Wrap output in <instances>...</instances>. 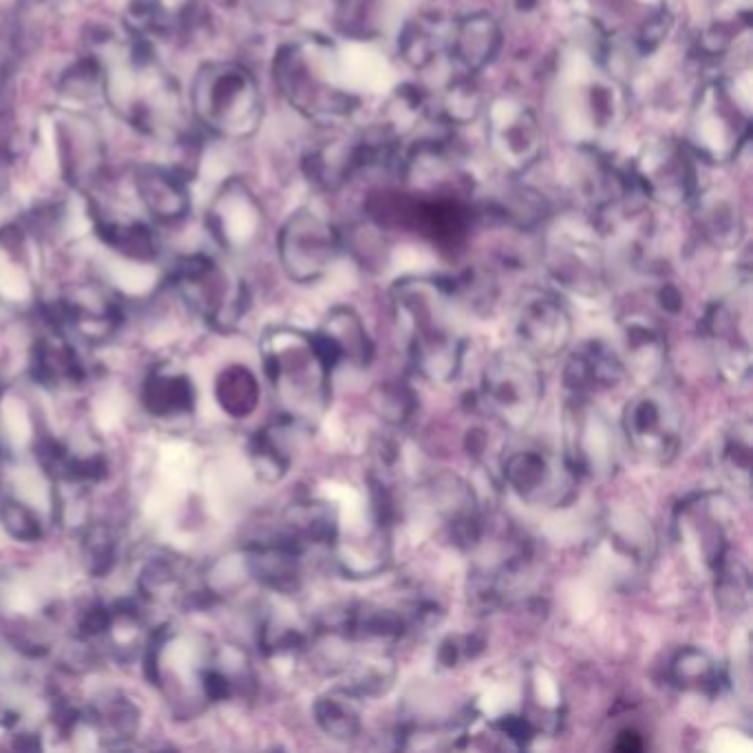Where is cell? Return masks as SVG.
Here are the masks:
<instances>
[{
	"mask_svg": "<svg viewBox=\"0 0 753 753\" xmlns=\"http://www.w3.org/2000/svg\"><path fill=\"white\" fill-rule=\"evenodd\" d=\"M392 299L416 369L432 383H452L466 351V338L453 325L452 286L412 277L394 286Z\"/></svg>",
	"mask_w": 753,
	"mask_h": 753,
	"instance_id": "1",
	"label": "cell"
},
{
	"mask_svg": "<svg viewBox=\"0 0 753 753\" xmlns=\"http://www.w3.org/2000/svg\"><path fill=\"white\" fill-rule=\"evenodd\" d=\"M102 71V91L118 116L147 136L177 133L181 122L179 91L147 40H138L127 56H111Z\"/></svg>",
	"mask_w": 753,
	"mask_h": 753,
	"instance_id": "2",
	"label": "cell"
},
{
	"mask_svg": "<svg viewBox=\"0 0 753 753\" xmlns=\"http://www.w3.org/2000/svg\"><path fill=\"white\" fill-rule=\"evenodd\" d=\"M273 73L288 105L318 125L338 122L358 105L338 85V62L331 42L318 36L284 44L275 58Z\"/></svg>",
	"mask_w": 753,
	"mask_h": 753,
	"instance_id": "3",
	"label": "cell"
},
{
	"mask_svg": "<svg viewBox=\"0 0 753 753\" xmlns=\"http://www.w3.org/2000/svg\"><path fill=\"white\" fill-rule=\"evenodd\" d=\"M266 376L290 418L309 420L329 400L331 367L323 358L316 336L295 327H275L264 336Z\"/></svg>",
	"mask_w": 753,
	"mask_h": 753,
	"instance_id": "4",
	"label": "cell"
},
{
	"mask_svg": "<svg viewBox=\"0 0 753 753\" xmlns=\"http://www.w3.org/2000/svg\"><path fill=\"white\" fill-rule=\"evenodd\" d=\"M192 109L204 129L219 138H250L264 116L255 76L237 62H208L192 82Z\"/></svg>",
	"mask_w": 753,
	"mask_h": 753,
	"instance_id": "5",
	"label": "cell"
},
{
	"mask_svg": "<svg viewBox=\"0 0 753 753\" xmlns=\"http://www.w3.org/2000/svg\"><path fill=\"white\" fill-rule=\"evenodd\" d=\"M482 403L491 416L511 429H526L544 398V376L537 358L519 349L497 351L482 374Z\"/></svg>",
	"mask_w": 753,
	"mask_h": 753,
	"instance_id": "6",
	"label": "cell"
},
{
	"mask_svg": "<svg viewBox=\"0 0 753 753\" xmlns=\"http://www.w3.org/2000/svg\"><path fill=\"white\" fill-rule=\"evenodd\" d=\"M172 284L181 299L215 329H232L246 314L244 281L210 255L181 257L172 270Z\"/></svg>",
	"mask_w": 753,
	"mask_h": 753,
	"instance_id": "7",
	"label": "cell"
},
{
	"mask_svg": "<svg viewBox=\"0 0 753 753\" xmlns=\"http://www.w3.org/2000/svg\"><path fill=\"white\" fill-rule=\"evenodd\" d=\"M683 409L678 398L652 383L623 412V432L630 447L654 464H670L683 443Z\"/></svg>",
	"mask_w": 753,
	"mask_h": 753,
	"instance_id": "8",
	"label": "cell"
},
{
	"mask_svg": "<svg viewBox=\"0 0 753 753\" xmlns=\"http://www.w3.org/2000/svg\"><path fill=\"white\" fill-rule=\"evenodd\" d=\"M340 235L318 212L297 210L279 232V259L286 275L297 284L320 279L340 252Z\"/></svg>",
	"mask_w": 753,
	"mask_h": 753,
	"instance_id": "9",
	"label": "cell"
},
{
	"mask_svg": "<svg viewBox=\"0 0 753 753\" xmlns=\"http://www.w3.org/2000/svg\"><path fill=\"white\" fill-rule=\"evenodd\" d=\"M750 116L730 87L710 85L692 118V147L712 161H730L747 142Z\"/></svg>",
	"mask_w": 753,
	"mask_h": 753,
	"instance_id": "10",
	"label": "cell"
},
{
	"mask_svg": "<svg viewBox=\"0 0 753 753\" xmlns=\"http://www.w3.org/2000/svg\"><path fill=\"white\" fill-rule=\"evenodd\" d=\"M488 145L513 172H526L537 164L544 136L535 113L513 98H499L488 107Z\"/></svg>",
	"mask_w": 753,
	"mask_h": 753,
	"instance_id": "11",
	"label": "cell"
},
{
	"mask_svg": "<svg viewBox=\"0 0 753 753\" xmlns=\"http://www.w3.org/2000/svg\"><path fill=\"white\" fill-rule=\"evenodd\" d=\"M515 336L533 358H553L568 347L573 320L559 297L546 290H528L515 309Z\"/></svg>",
	"mask_w": 753,
	"mask_h": 753,
	"instance_id": "12",
	"label": "cell"
},
{
	"mask_svg": "<svg viewBox=\"0 0 753 753\" xmlns=\"http://www.w3.org/2000/svg\"><path fill=\"white\" fill-rule=\"evenodd\" d=\"M727 502L723 495H694L678 508V539L692 559L716 573L730 557V539L725 531Z\"/></svg>",
	"mask_w": 753,
	"mask_h": 753,
	"instance_id": "13",
	"label": "cell"
},
{
	"mask_svg": "<svg viewBox=\"0 0 753 753\" xmlns=\"http://www.w3.org/2000/svg\"><path fill=\"white\" fill-rule=\"evenodd\" d=\"M504 479L528 504H559L571 495L577 475L566 459L524 449L504 459Z\"/></svg>",
	"mask_w": 753,
	"mask_h": 753,
	"instance_id": "14",
	"label": "cell"
},
{
	"mask_svg": "<svg viewBox=\"0 0 753 753\" xmlns=\"http://www.w3.org/2000/svg\"><path fill=\"white\" fill-rule=\"evenodd\" d=\"M750 307H732L719 301L710 305L703 316V334L716 354L723 376L732 383H745L752 371L750 340Z\"/></svg>",
	"mask_w": 753,
	"mask_h": 753,
	"instance_id": "15",
	"label": "cell"
},
{
	"mask_svg": "<svg viewBox=\"0 0 753 753\" xmlns=\"http://www.w3.org/2000/svg\"><path fill=\"white\" fill-rule=\"evenodd\" d=\"M636 184L645 195L676 206L696 195V170L685 149L672 142H658L645 149L638 159Z\"/></svg>",
	"mask_w": 753,
	"mask_h": 753,
	"instance_id": "16",
	"label": "cell"
},
{
	"mask_svg": "<svg viewBox=\"0 0 753 753\" xmlns=\"http://www.w3.org/2000/svg\"><path fill=\"white\" fill-rule=\"evenodd\" d=\"M49 316L56 329L69 327L82 340L93 345L107 343L118 331L122 320L118 303L105 290L93 286L71 290L67 297L51 305Z\"/></svg>",
	"mask_w": 753,
	"mask_h": 753,
	"instance_id": "17",
	"label": "cell"
},
{
	"mask_svg": "<svg viewBox=\"0 0 753 753\" xmlns=\"http://www.w3.org/2000/svg\"><path fill=\"white\" fill-rule=\"evenodd\" d=\"M56 145L65 177L87 188L100 179L105 170V142L96 125L78 113H60L56 122Z\"/></svg>",
	"mask_w": 753,
	"mask_h": 753,
	"instance_id": "18",
	"label": "cell"
},
{
	"mask_svg": "<svg viewBox=\"0 0 753 753\" xmlns=\"http://www.w3.org/2000/svg\"><path fill=\"white\" fill-rule=\"evenodd\" d=\"M261 206L244 181L230 179L217 192L208 212L212 237L224 248H244L252 244L261 230Z\"/></svg>",
	"mask_w": 753,
	"mask_h": 753,
	"instance_id": "19",
	"label": "cell"
},
{
	"mask_svg": "<svg viewBox=\"0 0 753 753\" xmlns=\"http://www.w3.org/2000/svg\"><path fill=\"white\" fill-rule=\"evenodd\" d=\"M625 374L623 358L612 347L602 340H588L571 354L564 383L573 398L588 400L593 394L616 387Z\"/></svg>",
	"mask_w": 753,
	"mask_h": 753,
	"instance_id": "20",
	"label": "cell"
},
{
	"mask_svg": "<svg viewBox=\"0 0 753 753\" xmlns=\"http://www.w3.org/2000/svg\"><path fill=\"white\" fill-rule=\"evenodd\" d=\"M314 336L323 358L331 369L340 363L367 367L374 358V343L360 316L351 307L331 309Z\"/></svg>",
	"mask_w": 753,
	"mask_h": 753,
	"instance_id": "21",
	"label": "cell"
},
{
	"mask_svg": "<svg viewBox=\"0 0 753 753\" xmlns=\"http://www.w3.org/2000/svg\"><path fill=\"white\" fill-rule=\"evenodd\" d=\"M303 551L281 531L248 546V573L270 591L293 593L301 582Z\"/></svg>",
	"mask_w": 753,
	"mask_h": 753,
	"instance_id": "22",
	"label": "cell"
},
{
	"mask_svg": "<svg viewBox=\"0 0 753 753\" xmlns=\"http://www.w3.org/2000/svg\"><path fill=\"white\" fill-rule=\"evenodd\" d=\"M548 270L564 288L595 297L603 288V257L597 246L582 239H559L548 248Z\"/></svg>",
	"mask_w": 753,
	"mask_h": 753,
	"instance_id": "23",
	"label": "cell"
},
{
	"mask_svg": "<svg viewBox=\"0 0 753 753\" xmlns=\"http://www.w3.org/2000/svg\"><path fill=\"white\" fill-rule=\"evenodd\" d=\"M621 327L625 340V371L643 385L656 383L667 363V340L661 325L650 316L632 314Z\"/></svg>",
	"mask_w": 753,
	"mask_h": 753,
	"instance_id": "24",
	"label": "cell"
},
{
	"mask_svg": "<svg viewBox=\"0 0 753 753\" xmlns=\"http://www.w3.org/2000/svg\"><path fill=\"white\" fill-rule=\"evenodd\" d=\"M136 192L149 217L159 224H177L190 210V195L179 172L145 164L136 170Z\"/></svg>",
	"mask_w": 753,
	"mask_h": 753,
	"instance_id": "25",
	"label": "cell"
},
{
	"mask_svg": "<svg viewBox=\"0 0 753 753\" xmlns=\"http://www.w3.org/2000/svg\"><path fill=\"white\" fill-rule=\"evenodd\" d=\"M499 47L502 29L491 13H470L453 27V60L466 76L486 69L499 53Z\"/></svg>",
	"mask_w": 753,
	"mask_h": 753,
	"instance_id": "26",
	"label": "cell"
},
{
	"mask_svg": "<svg viewBox=\"0 0 753 753\" xmlns=\"http://www.w3.org/2000/svg\"><path fill=\"white\" fill-rule=\"evenodd\" d=\"M85 725L102 747H122L140 730V710L125 694H107L80 712Z\"/></svg>",
	"mask_w": 753,
	"mask_h": 753,
	"instance_id": "27",
	"label": "cell"
},
{
	"mask_svg": "<svg viewBox=\"0 0 753 753\" xmlns=\"http://www.w3.org/2000/svg\"><path fill=\"white\" fill-rule=\"evenodd\" d=\"M98 237L113 252L125 259L149 264L159 255V239L151 226L136 217H120L113 212H96Z\"/></svg>",
	"mask_w": 753,
	"mask_h": 753,
	"instance_id": "28",
	"label": "cell"
},
{
	"mask_svg": "<svg viewBox=\"0 0 753 753\" xmlns=\"http://www.w3.org/2000/svg\"><path fill=\"white\" fill-rule=\"evenodd\" d=\"M33 376L44 387H71L85 380V367L71 343L58 329L56 334L42 336L33 347L31 360Z\"/></svg>",
	"mask_w": 753,
	"mask_h": 753,
	"instance_id": "29",
	"label": "cell"
},
{
	"mask_svg": "<svg viewBox=\"0 0 753 753\" xmlns=\"http://www.w3.org/2000/svg\"><path fill=\"white\" fill-rule=\"evenodd\" d=\"M696 221L703 237L716 248H734L743 239V215L739 201L721 190L696 197Z\"/></svg>",
	"mask_w": 753,
	"mask_h": 753,
	"instance_id": "30",
	"label": "cell"
},
{
	"mask_svg": "<svg viewBox=\"0 0 753 753\" xmlns=\"http://www.w3.org/2000/svg\"><path fill=\"white\" fill-rule=\"evenodd\" d=\"M195 387L181 371L157 367L147 376L142 403L155 418H177L195 409Z\"/></svg>",
	"mask_w": 753,
	"mask_h": 753,
	"instance_id": "31",
	"label": "cell"
},
{
	"mask_svg": "<svg viewBox=\"0 0 753 753\" xmlns=\"http://www.w3.org/2000/svg\"><path fill=\"white\" fill-rule=\"evenodd\" d=\"M140 593L147 602L197 605L206 597V591L188 579V575L168 559H152L140 573Z\"/></svg>",
	"mask_w": 753,
	"mask_h": 753,
	"instance_id": "32",
	"label": "cell"
},
{
	"mask_svg": "<svg viewBox=\"0 0 753 753\" xmlns=\"http://www.w3.org/2000/svg\"><path fill=\"white\" fill-rule=\"evenodd\" d=\"M281 533L305 553L309 546H331L338 537V519L327 504L303 502L286 513Z\"/></svg>",
	"mask_w": 753,
	"mask_h": 753,
	"instance_id": "33",
	"label": "cell"
},
{
	"mask_svg": "<svg viewBox=\"0 0 753 753\" xmlns=\"http://www.w3.org/2000/svg\"><path fill=\"white\" fill-rule=\"evenodd\" d=\"M297 418L288 416V420L268 425L252 438L250 457L259 477H264L266 482H277L288 473L293 464L290 436L297 429Z\"/></svg>",
	"mask_w": 753,
	"mask_h": 753,
	"instance_id": "34",
	"label": "cell"
},
{
	"mask_svg": "<svg viewBox=\"0 0 753 753\" xmlns=\"http://www.w3.org/2000/svg\"><path fill=\"white\" fill-rule=\"evenodd\" d=\"M672 683L690 694L719 696L725 685V674L719 663L698 647L681 650L670 665Z\"/></svg>",
	"mask_w": 753,
	"mask_h": 753,
	"instance_id": "35",
	"label": "cell"
},
{
	"mask_svg": "<svg viewBox=\"0 0 753 753\" xmlns=\"http://www.w3.org/2000/svg\"><path fill=\"white\" fill-rule=\"evenodd\" d=\"M360 166L358 142L327 145L309 152L303 161L307 179L320 190H336Z\"/></svg>",
	"mask_w": 753,
	"mask_h": 753,
	"instance_id": "36",
	"label": "cell"
},
{
	"mask_svg": "<svg viewBox=\"0 0 753 753\" xmlns=\"http://www.w3.org/2000/svg\"><path fill=\"white\" fill-rule=\"evenodd\" d=\"M219 407L232 418H248L259 407L261 389L255 374L244 365L226 367L215 383Z\"/></svg>",
	"mask_w": 753,
	"mask_h": 753,
	"instance_id": "37",
	"label": "cell"
},
{
	"mask_svg": "<svg viewBox=\"0 0 753 753\" xmlns=\"http://www.w3.org/2000/svg\"><path fill=\"white\" fill-rule=\"evenodd\" d=\"M358 696L338 690L331 694H325L314 705V716L318 727L336 739V741H351L360 734V712L356 705Z\"/></svg>",
	"mask_w": 753,
	"mask_h": 753,
	"instance_id": "38",
	"label": "cell"
},
{
	"mask_svg": "<svg viewBox=\"0 0 753 753\" xmlns=\"http://www.w3.org/2000/svg\"><path fill=\"white\" fill-rule=\"evenodd\" d=\"M385 16V0H338L334 24L345 38L374 40L383 33Z\"/></svg>",
	"mask_w": 753,
	"mask_h": 753,
	"instance_id": "39",
	"label": "cell"
},
{
	"mask_svg": "<svg viewBox=\"0 0 753 753\" xmlns=\"http://www.w3.org/2000/svg\"><path fill=\"white\" fill-rule=\"evenodd\" d=\"M721 470L745 491L750 488L752 475V425L750 420L736 423L721 440L719 449Z\"/></svg>",
	"mask_w": 753,
	"mask_h": 753,
	"instance_id": "40",
	"label": "cell"
},
{
	"mask_svg": "<svg viewBox=\"0 0 753 753\" xmlns=\"http://www.w3.org/2000/svg\"><path fill=\"white\" fill-rule=\"evenodd\" d=\"M440 44H443V38H440L438 27L427 24L425 20L407 22L398 40L400 56L416 69L432 65L436 53L440 51Z\"/></svg>",
	"mask_w": 753,
	"mask_h": 753,
	"instance_id": "41",
	"label": "cell"
},
{
	"mask_svg": "<svg viewBox=\"0 0 753 753\" xmlns=\"http://www.w3.org/2000/svg\"><path fill=\"white\" fill-rule=\"evenodd\" d=\"M716 575V595L727 612H739L750 602V577L743 564L732 562L730 557L719 566Z\"/></svg>",
	"mask_w": 753,
	"mask_h": 753,
	"instance_id": "42",
	"label": "cell"
},
{
	"mask_svg": "<svg viewBox=\"0 0 753 753\" xmlns=\"http://www.w3.org/2000/svg\"><path fill=\"white\" fill-rule=\"evenodd\" d=\"M482 111V93L479 87L473 82V76L457 78L445 96V116L449 122L466 125L473 122Z\"/></svg>",
	"mask_w": 753,
	"mask_h": 753,
	"instance_id": "43",
	"label": "cell"
},
{
	"mask_svg": "<svg viewBox=\"0 0 753 753\" xmlns=\"http://www.w3.org/2000/svg\"><path fill=\"white\" fill-rule=\"evenodd\" d=\"M374 405L387 423L400 425V423H405L414 416L416 394L405 383L392 380V383H385L376 389Z\"/></svg>",
	"mask_w": 753,
	"mask_h": 753,
	"instance_id": "44",
	"label": "cell"
},
{
	"mask_svg": "<svg viewBox=\"0 0 753 753\" xmlns=\"http://www.w3.org/2000/svg\"><path fill=\"white\" fill-rule=\"evenodd\" d=\"M546 210H548L546 199L531 188H519V190L511 192L506 197V204L502 206L504 219L519 226V228L537 226L544 219Z\"/></svg>",
	"mask_w": 753,
	"mask_h": 753,
	"instance_id": "45",
	"label": "cell"
},
{
	"mask_svg": "<svg viewBox=\"0 0 753 753\" xmlns=\"http://www.w3.org/2000/svg\"><path fill=\"white\" fill-rule=\"evenodd\" d=\"M0 522H2L4 531L18 542L31 544V542H38L42 537L40 517L29 506H24L22 502L4 499L0 504Z\"/></svg>",
	"mask_w": 753,
	"mask_h": 753,
	"instance_id": "46",
	"label": "cell"
},
{
	"mask_svg": "<svg viewBox=\"0 0 753 753\" xmlns=\"http://www.w3.org/2000/svg\"><path fill=\"white\" fill-rule=\"evenodd\" d=\"M82 546H85V557L89 562L91 573L105 575L107 571H111L116 562V553H118V542L107 526L102 524L89 526V531L85 533Z\"/></svg>",
	"mask_w": 753,
	"mask_h": 753,
	"instance_id": "47",
	"label": "cell"
},
{
	"mask_svg": "<svg viewBox=\"0 0 753 753\" xmlns=\"http://www.w3.org/2000/svg\"><path fill=\"white\" fill-rule=\"evenodd\" d=\"M347 246L351 250V255L365 264V266H376L385 261L387 255V246L383 239V232L374 226H356L349 230L347 235Z\"/></svg>",
	"mask_w": 753,
	"mask_h": 753,
	"instance_id": "48",
	"label": "cell"
},
{
	"mask_svg": "<svg viewBox=\"0 0 753 753\" xmlns=\"http://www.w3.org/2000/svg\"><path fill=\"white\" fill-rule=\"evenodd\" d=\"M473 647L482 650V643H475L473 636H449L443 645H440V661L453 667L464 658L473 656Z\"/></svg>",
	"mask_w": 753,
	"mask_h": 753,
	"instance_id": "49",
	"label": "cell"
},
{
	"mask_svg": "<svg viewBox=\"0 0 753 753\" xmlns=\"http://www.w3.org/2000/svg\"><path fill=\"white\" fill-rule=\"evenodd\" d=\"M658 303L670 314H676L681 309V305H683V297H681V293L674 286H663L661 293H658Z\"/></svg>",
	"mask_w": 753,
	"mask_h": 753,
	"instance_id": "50",
	"label": "cell"
},
{
	"mask_svg": "<svg viewBox=\"0 0 753 753\" xmlns=\"http://www.w3.org/2000/svg\"><path fill=\"white\" fill-rule=\"evenodd\" d=\"M618 752L634 753L643 750V741L636 732H623L614 745Z\"/></svg>",
	"mask_w": 753,
	"mask_h": 753,
	"instance_id": "51",
	"label": "cell"
}]
</instances>
